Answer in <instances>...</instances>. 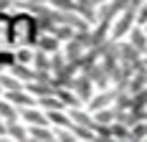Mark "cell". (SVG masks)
<instances>
[{
  "mask_svg": "<svg viewBox=\"0 0 147 142\" xmlns=\"http://www.w3.org/2000/svg\"><path fill=\"white\" fill-rule=\"evenodd\" d=\"M41 36L38 15L28 10H15L13 13V28H10V46H36Z\"/></svg>",
  "mask_w": 147,
  "mask_h": 142,
  "instance_id": "1",
  "label": "cell"
},
{
  "mask_svg": "<svg viewBox=\"0 0 147 142\" xmlns=\"http://www.w3.org/2000/svg\"><path fill=\"white\" fill-rule=\"evenodd\" d=\"M137 26V8H132V5H127L122 13L112 20V30H109V38L112 41H124L127 36H129V30Z\"/></svg>",
  "mask_w": 147,
  "mask_h": 142,
  "instance_id": "2",
  "label": "cell"
},
{
  "mask_svg": "<svg viewBox=\"0 0 147 142\" xmlns=\"http://www.w3.org/2000/svg\"><path fill=\"white\" fill-rule=\"evenodd\" d=\"M71 86H74V91L81 97V101H84V104H89V99L96 94V84H94V79H91L89 74H84V71H81V74L74 79Z\"/></svg>",
  "mask_w": 147,
  "mask_h": 142,
  "instance_id": "3",
  "label": "cell"
},
{
  "mask_svg": "<svg viewBox=\"0 0 147 142\" xmlns=\"http://www.w3.org/2000/svg\"><path fill=\"white\" fill-rule=\"evenodd\" d=\"M20 119H23L28 127H33V124H51V119H48L46 109H41L38 104H33V107H23V109H20Z\"/></svg>",
  "mask_w": 147,
  "mask_h": 142,
  "instance_id": "4",
  "label": "cell"
},
{
  "mask_svg": "<svg viewBox=\"0 0 147 142\" xmlns=\"http://www.w3.org/2000/svg\"><path fill=\"white\" fill-rule=\"evenodd\" d=\"M5 99H10L15 107H18V109L38 104V97H33V94H30L26 86H23V89H13V91H5Z\"/></svg>",
  "mask_w": 147,
  "mask_h": 142,
  "instance_id": "5",
  "label": "cell"
},
{
  "mask_svg": "<svg viewBox=\"0 0 147 142\" xmlns=\"http://www.w3.org/2000/svg\"><path fill=\"white\" fill-rule=\"evenodd\" d=\"M36 48H43V51H48V53H56V51L63 48V41H61L56 33H51V30H41Z\"/></svg>",
  "mask_w": 147,
  "mask_h": 142,
  "instance_id": "6",
  "label": "cell"
},
{
  "mask_svg": "<svg viewBox=\"0 0 147 142\" xmlns=\"http://www.w3.org/2000/svg\"><path fill=\"white\" fill-rule=\"evenodd\" d=\"M5 137H8V140H15V142H26V140H30L28 124H26L23 119L8 122V127H5Z\"/></svg>",
  "mask_w": 147,
  "mask_h": 142,
  "instance_id": "7",
  "label": "cell"
},
{
  "mask_svg": "<svg viewBox=\"0 0 147 142\" xmlns=\"http://www.w3.org/2000/svg\"><path fill=\"white\" fill-rule=\"evenodd\" d=\"M28 135L33 142H53L56 140L53 124H33V127H28Z\"/></svg>",
  "mask_w": 147,
  "mask_h": 142,
  "instance_id": "8",
  "label": "cell"
},
{
  "mask_svg": "<svg viewBox=\"0 0 147 142\" xmlns=\"http://www.w3.org/2000/svg\"><path fill=\"white\" fill-rule=\"evenodd\" d=\"M124 41H129L140 53H145V51H147V30H145V26H140V23H137V26L129 30V36H127Z\"/></svg>",
  "mask_w": 147,
  "mask_h": 142,
  "instance_id": "9",
  "label": "cell"
},
{
  "mask_svg": "<svg viewBox=\"0 0 147 142\" xmlns=\"http://www.w3.org/2000/svg\"><path fill=\"white\" fill-rule=\"evenodd\" d=\"M46 114H48V119H51L53 127H74V119L69 114V109H51Z\"/></svg>",
  "mask_w": 147,
  "mask_h": 142,
  "instance_id": "10",
  "label": "cell"
},
{
  "mask_svg": "<svg viewBox=\"0 0 147 142\" xmlns=\"http://www.w3.org/2000/svg\"><path fill=\"white\" fill-rule=\"evenodd\" d=\"M10 28H13V15L8 10H0V46L10 43Z\"/></svg>",
  "mask_w": 147,
  "mask_h": 142,
  "instance_id": "11",
  "label": "cell"
},
{
  "mask_svg": "<svg viewBox=\"0 0 147 142\" xmlns=\"http://www.w3.org/2000/svg\"><path fill=\"white\" fill-rule=\"evenodd\" d=\"M0 86H3L5 91H13V89H23V86H26V81H20L13 71L5 69V71H0Z\"/></svg>",
  "mask_w": 147,
  "mask_h": 142,
  "instance_id": "12",
  "label": "cell"
},
{
  "mask_svg": "<svg viewBox=\"0 0 147 142\" xmlns=\"http://www.w3.org/2000/svg\"><path fill=\"white\" fill-rule=\"evenodd\" d=\"M13 56L18 64H28V66H33V58H36V46H15Z\"/></svg>",
  "mask_w": 147,
  "mask_h": 142,
  "instance_id": "13",
  "label": "cell"
},
{
  "mask_svg": "<svg viewBox=\"0 0 147 142\" xmlns=\"http://www.w3.org/2000/svg\"><path fill=\"white\" fill-rule=\"evenodd\" d=\"M137 23H140V26H145V23H147V0L137 5Z\"/></svg>",
  "mask_w": 147,
  "mask_h": 142,
  "instance_id": "14",
  "label": "cell"
},
{
  "mask_svg": "<svg viewBox=\"0 0 147 142\" xmlns=\"http://www.w3.org/2000/svg\"><path fill=\"white\" fill-rule=\"evenodd\" d=\"M0 10H13V0H0Z\"/></svg>",
  "mask_w": 147,
  "mask_h": 142,
  "instance_id": "15",
  "label": "cell"
},
{
  "mask_svg": "<svg viewBox=\"0 0 147 142\" xmlns=\"http://www.w3.org/2000/svg\"><path fill=\"white\" fill-rule=\"evenodd\" d=\"M3 94H5V89H3V86H0V97H3Z\"/></svg>",
  "mask_w": 147,
  "mask_h": 142,
  "instance_id": "16",
  "label": "cell"
},
{
  "mask_svg": "<svg viewBox=\"0 0 147 142\" xmlns=\"http://www.w3.org/2000/svg\"><path fill=\"white\" fill-rule=\"evenodd\" d=\"M145 30H147V23H145Z\"/></svg>",
  "mask_w": 147,
  "mask_h": 142,
  "instance_id": "17",
  "label": "cell"
}]
</instances>
